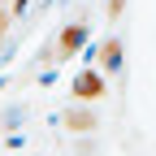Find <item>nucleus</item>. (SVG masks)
I'll list each match as a JSON object with an SVG mask.
<instances>
[{"mask_svg": "<svg viewBox=\"0 0 156 156\" xmlns=\"http://www.w3.org/2000/svg\"><path fill=\"white\" fill-rule=\"evenodd\" d=\"M100 91H104L100 74H78V78H74V95H78V100H95Z\"/></svg>", "mask_w": 156, "mask_h": 156, "instance_id": "f257e3e1", "label": "nucleus"}, {"mask_svg": "<svg viewBox=\"0 0 156 156\" xmlns=\"http://www.w3.org/2000/svg\"><path fill=\"white\" fill-rule=\"evenodd\" d=\"M69 126L74 130H95V117L91 113H69Z\"/></svg>", "mask_w": 156, "mask_h": 156, "instance_id": "20e7f679", "label": "nucleus"}, {"mask_svg": "<svg viewBox=\"0 0 156 156\" xmlns=\"http://www.w3.org/2000/svg\"><path fill=\"white\" fill-rule=\"evenodd\" d=\"M83 39H87V26H65V35H61V52H65V56L78 52V48H83Z\"/></svg>", "mask_w": 156, "mask_h": 156, "instance_id": "f03ea898", "label": "nucleus"}, {"mask_svg": "<svg viewBox=\"0 0 156 156\" xmlns=\"http://www.w3.org/2000/svg\"><path fill=\"white\" fill-rule=\"evenodd\" d=\"M104 69H108V74H117V69H122V48H117V39L104 48Z\"/></svg>", "mask_w": 156, "mask_h": 156, "instance_id": "7ed1b4c3", "label": "nucleus"}]
</instances>
